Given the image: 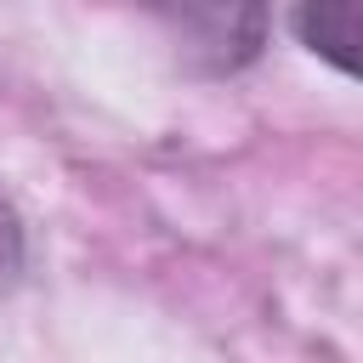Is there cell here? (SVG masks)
Returning <instances> with one entry per match:
<instances>
[{"label":"cell","mask_w":363,"mask_h":363,"mask_svg":"<svg viewBox=\"0 0 363 363\" xmlns=\"http://www.w3.org/2000/svg\"><path fill=\"white\" fill-rule=\"evenodd\" d=\"M289 28H295V40L306 51H318L340 74H357V34H363V11L357 6H301L289 17Z\"/></svg>","instance_id":"2"},{"label":"cell","mask_w":363,"mask_h":363,"mask_svg":"<svg viewBox=\"0 0 363 363\" xmlns=\"http://www.w3.org/2000/svg\"><path fill=\"white\" fill-rule=\"evenodd\" d=\"M11 261H17V227H11V216L0 204V267H11Z\"/></svg>","instance_id":"3"},{"label":"cell","mask_w":363,"mask_h":363,"mask_svg":"<svg viewBox=\"0 0 363 363\" xmlns=\"http://www.w3.org/2000/svg\"><path fill=\"white\" fill-rule=\"evenodd\" d=\"M182 28L199 51H210V68H238L261 51V11H182Z\"/></svg>","instance_id":"1"}]
</instances>
